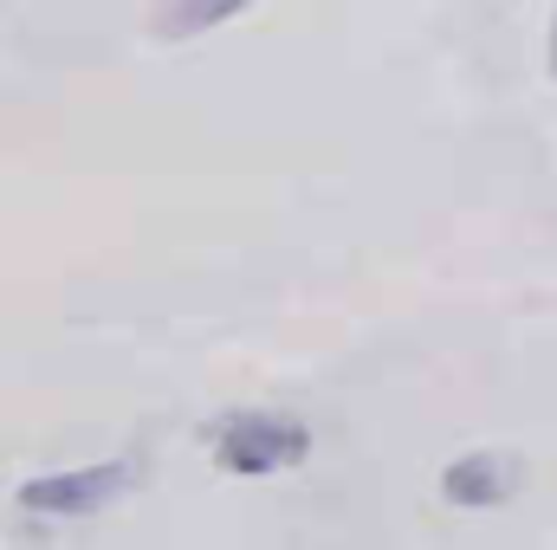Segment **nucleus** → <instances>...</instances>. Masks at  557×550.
<instances>
[{"instance_id": "obj_1", "label": "nucleus", "mask_w": 557, "mask_h": 550, "mask_svg": "<svg viewBox=\"0 0 557 550\" xmlns=\"http://www.w3.org/2000/svg\"><path fill=\"white\" fill-rule=\"evenodd\" d=\"M311 453V427L305 421H292V414H227L221 427H214V460L227 466V473H247V479H260V473H285V466H298Z\"/></svg>"}, {"instance_id": "obj_2", "label": "nucleus", "mask_w": 557, "mask_h": 550, "mask_svg": "<svg viewBox=\"0 0 557 550\" xmlns=\"http://www.w3.org/2000/svg\"><path fill=\"white\" fill-rule=\"evenodd\" d=\"M131 466L124 460H104V466H78V473H39L20 486V512H39V518H91L104 512L111 499L131 492Z\"/></svg>"}, {"instance_id": "obj_3", "label": "nucleus", "mask_w": 557, "mask_h": 550, "mask_svg": "<svg viewBox=\"0 0 557 550\" xmlns=\"http://www.w3.org/2000/svg\"><path fill=\"white\" fill-rule=\"evenodd\" d=\"M512 460L499 453H460L447 473H441V499L460 505V512H480V505H506L512 499Z\"/></svg>"}, {"instance_id": "obj_4", "label": "nucleus", "mask_w": 557, "mask_h": 550, "mask_svg": "<svg viewBox=\"0 0 557 550\" xmlns=\"http://www.w3.org/2000/svg\"><path fill=\"white\" fill-rule=\"evenodd\" d=\"M253 0H156V13H149V33L156 39H201V33H214V26H227V20H240Z\"/></svg>"}, {"instance_id": "obj_5", "label": "nucleus", "mask_w": 557, "mask_h": 550, "mask_svg": "<svg viewBox=\"0 0 557 550\" xmlns=\"http://www.w3.org/2000/svg\"><path fill=\"white\" fill-rule=\"evenodd\" d=\"M552 78H557V13H552Z\"/></svg>"}]
</instances>
